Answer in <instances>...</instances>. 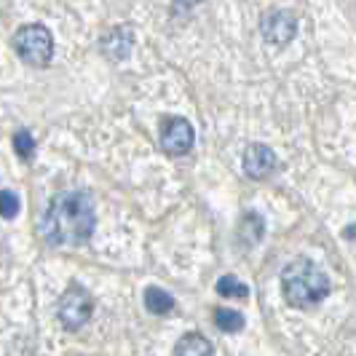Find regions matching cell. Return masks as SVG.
I'll return each instance as SVG.
<instances>
[{"instance_id": "8fae6325", "label": "cell", "mask_w": 356, "mask_h": 356, "mask_svg": "<svg viewBox=\"0 0 356 356\" xmlns=\"http://www.w3.org/2000/svg\"><path fill=\"white\" fill-rule=\"evenodd\" d=\"M145 308L150 314H156V316H163V314H169L175 308V298L161 286H147L145 289Z\"/></svg>"}, {"instance_id": "4fadbf2b", "label": "cell", "mask_w": 356, "mask_h": 356, "mask_svg": "<svg viewBox=\"0 0 356 356\" xmlns=\"http://www.w3.org/2000/svg\"><path fill=\"white\" fill-rule=\"evenodd\" d=\"M214 324H217V330H222V332H241L247 321H244V316H241L238 311L217 308V311H214Z\"/></svg>"}, {"instance_id": "277c9868", "label": "cell", "mask_w": 356, "mask_h": 356, "mask_svg": "<svg viewBox=\"0 0 356 356\" xmlns=\"http://www.w3.org/2000/svg\"><path fill=\"white\" fill-rule=\"evenodd\" d=\"M56 314L65 330H81L94 314V298L89 295V289H83L81 284H70L67 292L59 298Z\"/></svg>"}, {"instance_id": "6da1fadb", "label": "cell", "mask_w": 356, "mask_h": 356, "mask_svg": "<svg viewBox=\"0 0 356 356\" xmlns=\"http://www.w3.org/2000/svg\"><path fill=\"white\" fill-rule=\"evenodd\" d=\"M94 225V198L86 191H65L49 201L40 217V236L51 247H78L91 238Z\"/></svg>"}, {"instance_id": "3957f363", "label": "cell", "mask_w": 356, "mask_h": 356, "mask_svg": "<svg viewBox=\"0 0 356 356\" xmlns=\"http://www.w3.org/2000/svg\"><path fill=\"white\" fill-rule=\"evenodd\" d=\"M14 49L19 59L30 67H49L54 56V38L43 24H24L14 35Z\"/></svg>"}, {"instance_id": "8992f818", "label": "cell", "mask_w": 356, "mask_h": 356, "mask_svg": "<svg viewBox=\"0 0 356 356\" xmlns=\"http://www.w3.org/2000/svg\"><path fill=\"white\" fill-rule=\"evenodd\" d=\"M260 33L268 43L273 46H286L292 38L298 35V19L286 11H270L260 19Z\"/></svg>"}, {"instance_id": "30bf717a", "label": "cell", "mask_w": 356, "mask_h": 356, "mask_svg": "<svg viewBox=\"0 0 356 356\" xmlns=\"http://www.w3.org/2000/svg\"><path fill=\"white\" fill-rule=\"evenodd\" d=\"M263 233H266L263 217L254 212L244 214V220H241V225H238V241H241L244 247H254V244L263 238Z\"/></svg>"}, {"instance_id": "5b68a950", "label": "cell", "mask_w": 356, "mask_h": 356, "mask_svg": "<svg viewBox=\"0 0 356 356\" xmlns=\"http://www.w3.org/2000/svg\"><path fill=\"white\" fill-rule=\"evenodd\" d=\"M196 143V131L185 118L177 115H166L161 121V147L169 156H185Z\"/></svg>"}, {"instance_id": "52a82bcc", "label": "cell", "mask_w": 356, "mask_h": 356, "mask_svg": "<svg viewBox=\"0 0 356 356\" xmlns=\"http://www.w3.org/2000/svg\"><path fill=\"white\" fill-rule=\"evenodd\" d=\"M276 169V153L263 143H252L244 153V175L252 179H266Z\"/></svg>"}, {"instance_id": "7a4b0ae2", "label": "cell", "mask_w": 356, "mask_h": 356, "mask_svg": "<svg viewBox=\"0 0 356 356\" xmlns=\"http://www.w3.org/2000/svg\"><path fill=\"white\" fill-rule=\"evenodd\" d=\"M282 289L284 300L292 308H311L330 295V279L316 263L300 257L282 270Z\"/></svg>"}, {"instance_id": "9a60e30c", "label": "cell", "mask_w": 356, "mask_h": 356, "mask_svg": "<svg viewBox=\"0 0 356 356\" xmlns=\"http://www.w3.org/2000/svg\"><path fill=\"white\" fill-rule=\"evenodd\" d=\"M22 209V204H19V196L14 191H0V217H6V220H14Z\"/></svg>"}, {"instance_id": "5bb4252c", "label": "cell", "mask_w": 356, "mask_h": 356, "mask_svg": "<svg viewBox=\"0 0 356 356\" xmlns=\"http://www.w3.org/2000/svg\"><path fill=\"white\" fill-rule=\"evenodd\" d=\"M14 150H17L19 159H33L35 156V140H33V134L30 131H24V129H19L17 134H14Z\"/></svg>"}, {"instance_id": "9c48e42d", "label": "cell", "mask_w": 356, "mask_h": 356, "mask_svg": "<svg viewBox=\"0 0 356 356\" xmlns=\"http://www.w3.org/2000/svg\"><path fill=\"white\" fill-rule=\"evenodd\" d=\"M175 356H214V346L198 332L182 335L175 348Z\"/></svg>"}, {"instance_id": "7c38bea8", "label": "cell", "mask_w": 356, "mask_h": 356, "mask_svg": "<svg viewBox=\"0 0 356 356\" xmlns=\"http://www.w3.org/2000/svg\"><path fill=\"white\" fill-rule=\"evenodd\" d=\"M214 289L222 295V298H233V300H247L250 298V286L244 284V282H238L236 276H222L217 284H214Z\"/></svg>"}, {"instance_id": "ba28073f", "label": "cell", "mask_w": 356, "mask_h": 356, "mask_svg": "<svg viewBox=\"0 0 356 356\" xmlns=\"http://www.w3.org/2000/svg\"><path fill=\"white\" fill-rule=\"evenodd\" d=\"M131 46H134V35H131L129 27H115L113 35H107L102 40V51L107 56H113V59H126L129 51H131Z\"/></svg>"}]
</instances>
